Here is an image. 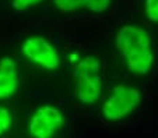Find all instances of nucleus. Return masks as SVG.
Here are the masks:
<instances>
[{
    "label": "nucleus",
    "instance_id": "39448f33",
    "mask_svg": "<svg viewBox=\"0 0 158 138\" xmlns=\"http://www.w3.org/2000/svg\"><path fill=\"white\" fill-rule=\"evenodd\" d=\"M21 53L32 64L48 71H55L60 66V56L53 43L41 35H32L21 43Z\"/></svg>",
    "mask_w": 158,
    "mask_h": 138
},
{
    "label": "nucleus",
    "instance_id": "9d476101",
    "mask_svg": "<svg viewBox=\"0 0 158 138\" xmlns=\"http://www.w3.org/2000/svg\"><path fill=\"white\" fill-rule=\"evenodd\" d=\"M42 0H11V7L15 11H25L31 7L39 4Z\"/></svg>",
    "mask_w": 158,
    "mask_h": 138
},
{
    "label": "nucleus",
    "instance_id": "423d86ee",
    "mask_svg": "<svg viewBox=\"0 0 158 138\" xmlns=\"http://www.w3.org/2000/svg\"><path fill=\"white\" fill-rule=\"evenodd\" d=\"M20 87L17 61L11 56L0 57V101L15 95Z\"/></svg>",
    "mask_w": 158,
    "mask_h": 138
},
{
    "label": "nucleus",
    "instance_id": "1a4fd4ad",
    "mask_svg": "<svg viewBox=\"0 0 158 138\" xmlns=\"http://www.w3.org/2000/svg\"><path fill=\"white\" fill-rule=\"evenodd\" d=\"M144 14L151 22L158 24V0H144Z\"/></svg>",
    "mask_w": 158,
    "mask_h": 138
},
{
    "label": "nucleus",
    "instance_id": "20e7f679",
    "mask_svg": "<svg viewBox=\"0 0 158 138\" xmlns=\"http://www.w3.org/2000/svg\"><path fill=\"white\" fill-rule=\"evenodd\" d=\"M66 117L57 106L45 103L34 110L28 121V132L32 138H53L64 127Z\"/></svg>",
    "mask_w": 158,
    "mask_h": 138
},
{
    "label": "nucleus",
    "instance_id": "0eeeda50",
    "mask_svg": "<svg viewBox=\"0 0 158 138\" xmlns=\"http://www.w3.org/2000/svg\"><path fill=\"white\" fill-rule=\"evenodd\" d=\"M57 10L64 13H72L85 9L91 13H105L112 4V0H53Z\"/></svg>",
    "mask_w": 158,
    "mask_h": 138
},
{
    "label": "nucleus",
    "instance_id": "9b49d317",
    "mask_svg": "<svg viewBox=\"0 0 158 138\" xmlns=\"http://www.w3.org/2000/svg\"><path fill=\"white\" fill-rule=\"evenodd\" d=\"M69 59H70V61H73V63H77L78 59H80V56H78L77 53H72V54H70Z\"/></svg>",
    "mask_w": 158,
    "mask_h": 138
},
{
    "label": "nucleus",
    "instance_id": "f03ea898",
    "mask_svg": "<svg viewBox=\"0 0 158 138\" xmlns=\"http://www.w3.org/2000/svg\"><path fill=\"white\" fill-rule=\"evenodd\" d=\"M101 60L94 54L80 57L74 64V95L83 105H94L98 102L102 92Z\"/></svg>",
    "mask_w": 158,
    "mask_h": 138
},
{
    "label": "nucleus",
    "instance_id": "f257e3e1",
    "mask_svg": "<svg viewBox=\"0 0 158 138\" xmlns=\"http://www.w3.org/2000/svg\"><path fill=\"white\" fill-rule=\"evenodd\" d=\"M115 46L126 67L136 75H147L152 70L155 56L150 34L143 27L126 24L115 35Z\"/></svg>",
    "mask_w": 158,
    "mask_h": 138
},
{
    "label": "nucleus",
    "instance_id": "6e6552de",
    "mask_svg": "<svg viewBox=\"0 0 158 138\" xmlns=\"http://www.w3.org/2000/svg\"><path fill=\"white\" fill-rule=\"evenodd\" d=\"M13 126V116L11 112L6 106L0 105V137L9 132V130Z\"/></svg>",
    "mask_w": 158,
    "mask_h": 138
},
{
    "label": "nucleus",
    "instance_id": "7ed1b4c3",
    "mask_svg": "<svg viewBox=\"0 0 158 138\" xmlns=\"http://www.w3.org/2000/svg\"><path fill=\"white\" fill-rule=\"evenodd\" d=\"M141 103V92L136 87L119 84L102 103L101 113L108 121H120L129 117Z\"/></svg>",
    "mask_w": 158,
    "mask_h": 138
}]
</instances>
